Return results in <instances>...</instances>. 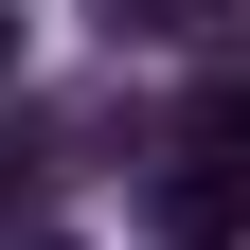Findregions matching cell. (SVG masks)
Masks as SVG:
<instances>
[{
    "mask_svg": "<svg viewBox=\"0 0 250 250\" xmlns=\"http://www.w3.org/2000/svg\"><path fill=\"white\" fill-rule=\"evenodd\" d=\"M36 179H54V143H0V232L36 214Z\"/></svg>",
    "mask_w": 250,
    "mask_h": 250,
    "instance_id": "277c9868",
    "label": "cell"
},
{
    "mask_svg": "<svg viewBox=\"0 0 250 250\" xmlns=\"http://www.w3.org/2000/svg\"><path fill=\"white\" fill-rule=\"evenodd\" d=\"M0 72H18V0H0Z\"/></svg>",
    "mask_w": 250,
    "mask_h": 250,
    "instance_id": "5b68a950",
    "label": "cell"
},
{
    "mask_svg": "<svg viewBox=\"0 0 250 250\" xmlns=\"http://www.w3.org/2000/svg\"><path fill=\"white\" fill-rule=\"evenodd\" d=\"M36 250H72V232H36Z\"/></svg>",
    "mask_w": 250,
    "mask_h": 250,
    "instance_id": "8992f818",
    "label": "cell"
},
{
    "mask_svg": "<svg viewBox=\"0 0 250 250\" xmlns=\"http://www.w3.org/2000/svg\"><path fill=\"white\" fill-rule=\"evenodd\" d=\"M179 143H197V161H250V72H197V107H179Z\"/></svg>",
    "mask_w": 250,
    "mask_h": 250,
    "instance_id": "7a4b0ae2",
    "label": "cell"
},
{
    "mask_svg": "<svg viewBox=\"0 0 250 250\" xmlns=\"http://www.w3.org/2000/svg\"><path fill=\"white\" fill-rule=\"evenodd\" d=\"M143 232H161V250H232L250 232V161H197V143H179V161L143 179Z\"/></svg>",
    "mask_w": 250,
    "mask_h": 250,
    "instance_id": "6da1fadb",
    "label": "cell"
},
{
    "mask_svg": "<svg viewBox=\"0 0 250 250\" xmlns=\"http://www.w3.org/2000/svg\"><path fill=\"white\" fill-rule=\"evenodd\" d=\"M107 36H197V0H89Z\"/></svg>",
    "mask_w": 250,
    "mask_h": 250,
    "instance_id": "3957f363",
    "label": "cell"
}]
</instances>
